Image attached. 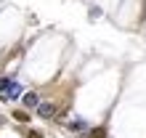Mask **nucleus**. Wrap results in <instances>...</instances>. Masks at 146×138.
<instances>
[{
    "label": "nucleus",
    "instance_id": "f257e3e1",
    "mask_svg": "<svg viewBox=\"0 0 146 138\" xmlns=\"http://www.w3.org/2000/svg\"><path fill=\"white\" fill-rule=\"evenodd\" d=\"M37 114H40L42 119L56 117V104H50V101H45V104H37Z\"/></svg>",
    "mask_w": 146,
    "mask_h": 138
},
{
    "label": "nucleus",
    "instance_id": "f03ea898",
    "mask_svg": "<svg viewBox=\"0 0 146 138\" xmlns=\"http://www.w3.org/2000/svg\"><path fill=\"white\" fill-rule=\"evenodd\" d=\"M24 106L27 109H37V104H40V98H37V93H24Z\"/></svg>",
    "mask_w": 146,
    "mask_h": 138
},
{
    "label": "nucleus",
    "instance_id": "7ed1b4c3",
    "mask_svg": "<svg viewBox=\"0 0 146 138\" xmlns=\"http://www.w3.org/2000/svg\"><path fill=\"white\" fill-rule=\"evenodd\" d=\"M69 130L82 133V130H88V122H85V119H72V122H69Z\"/></svg>",
    "mask_w": 146,
    "mask_h": 138
},
{
    "label": "nucleus",
    "instance_id": "20e7f679",
    "mask_svg": "<svg viewBox=\"0 0 146 138\" xmlns=\"http://www.w3.org/2000/svg\"><path fill=\"white\" fill-rule=\"evenodd\" d=\"M90 135L93 138H106V130L104 127H96V130H90Z\"/></svg>",
    "mask_w": 146,
    "mask_h": 138
},
{
    "label": "nucleus",
    "instance_id": "39448f33",
    "mask_svg": "<svg viewBox=\"0 0 146 138\" xmlns=\"http://www.w3.org/2000/svg\"><path fill=\"white\" fill-rule=\"evenodd\" d=\"M13 117L19 119V122H27V119H29V117H27V111H13Z\"/></svg>",
    "mask_w": 146,
    "mask_h": 138
},
{
    "label": "nucleus",
    "instance_id": "423d86ee",
    "mask_svg": "<svg viewBox=\"0 0 146 138\" xmlns=\"http://www.w3.org/2000/svg\"><path fill=\"white\" fill-rule=\"evenodd\" d=\"M27 138H42V135H40L37 130H29V133H27Z\"/></svg>",
    "mask_w": 146,
    "mask_h": 138
},
{
    "label": "nucleus",
    "instance_id": "0eeeda50",
    "mask_svg": "<svg viewBox=\"0 0 146 138\" xmlns=\"http://www.w3.org/2000/svg\"><path fill=\"white\" fill-rule=\"evenodd\" d=\"M0 125H3V119H0Z\"/></svg>",
    "mask_w": 146,
    "mask_h": 138
}]
</instances>
